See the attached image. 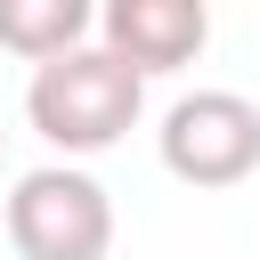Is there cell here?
Instances as JSON below:
<instances>
[{
	"instance_id": "cell-4",
	"label": "cell",
	"mask_w": 260,
	"mask_h": 260,
	"mask_svg": "<svg viewBox=\"0 0 260 260\" xmlns=\"http://www.w3.org/2000/svg\"><path fill=\"white\" fill-rule=\"evenodd\" d=\"M211 41V8L203 0H106L98 8V49L114 65H130L138 81L195 65Z\"/></svg>"
},
{
	"instance_id": "cell-2",
	"label": "cell",
	"mask_w": 260,
	"mask_h": 260,
	"mask_svg": "<svg viewBox=\"0 0 260 260\" xmlns=\"http://www.w3.org/2000/svg\"><path fill=\"white\" fill-rule=\"evenodd\" d=\"M8 244H16V260H106L114 195L81 162H41L8 187Z\"/></svg>"
},
{
	"instance_id": "cell-1",
	"label": "cell",
	"mask_w": 260,
	"mask_h": 260,
	"mask_svg": "<svg viewBox=\"0 0 260 260\" xmlns=\"http://www.w3.org/2000/svg\"><path fill=\"white\" fill-rule=\"evenodd\" d=\"M138 114H146V81L130 65H114L98 41L32 65V81H24V122L57 154H106V146H122L138 130Z\"/></svg>"
},
{
	"instance_id": "cell-5",
	"label": "cell",
	"mask_w": 260,
	"mask_h": 260,
	"mask_svg": "<svg viewBox=\"0 0 260 260\" xmlns=\"http://www.w3.org/2000/svg\"><path fill=\"white\" fill-rule=\"evenodd\" d=\"M89 32H98L89 0H0V49L24 65H49V57L81 49Z\"/></svg>"
},
{
	"instance_id": "cell-3",
	"label": "cell",
	"mask_w": 260,
	"mask_h": 260,
	"mask_svg": "<svg viewBox=\"0 0 260 260\" xmlns=\"http://www.w3.org/2000/svg\"><path fill=\"white\" fill-rule=\"evenodd\" d=\"M154 154L179 187H244L260 171V106L244 89H187L154 130Z\"/></svg>"
}]
</instances>
